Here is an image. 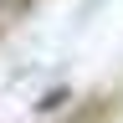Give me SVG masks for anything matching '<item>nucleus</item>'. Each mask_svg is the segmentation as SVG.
Instances as JSON below:
<instances>
[{"label": "nucleus", "instance_id": "obj_1", "mask_svg": "<svg viewBox=\"0 0 123 123\" xmlns=\"http://www.w3.org/2000/svg\"><path fill=\"white\" fill-rule=\"evenodd\" d=\"M62 103H67V87H51V92H46V98H41L36 108H41V113H56Z\"/></svg>", "mask_w": 123, "mask_h": 123}, {"label": "nucleus", "instance_id": "obj_2", "mask_svg": "<svg viewBox=\"0 0 123 123\" xmlns=\"http://www.w3.org/2000/svg\"><path fill=\"white\" fill-rule=\"evenodd\" d=\"M26 5V0H0V10H21Z\"/></svg>", "mask_w": 123, "mask_h": 123}]
</instances>
